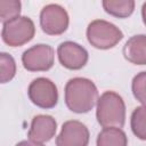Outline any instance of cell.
<instances>
[{
    "label": "cell",
    "instance_id": "1",
    "mask_svg": "<svg viewBox=\"0 0 146 146\" xmlns=\"http://www.w3.org/2000/svg\"><path fill=\"white\" fill-rule=\"evenodd\" d=\"M98 100V90L95 83L86 78L70 79L65 86V103L74 113H87Z\"/></svg>",
    "mask_w": 146,
    "mask_h": 146
},
{
    "label": "cell",
    "instance_id": "2",
    "mask_svg": "<svg viewBox=\"0 0 146 146\" xmlns=\"http://www.w3.org/2000/svg\"><path fill=\"white\" fill-rule=\"evenodd\" d=\"M96 117L103 128H122L125 122V104L114 91H105L97 100Z\"/></svg>",
    "mask_w": 146,
    "mask_h": 146
},
{
    "label": "cell",
    "instance_id": "3",
    "mask_svg": "<svg viewBox=\"0 0 146 146\" xmlns=\"http://www.w3.org/2000/svg\"><path fill=\"white\" fill-rule=\"evenodd\" d=\"M122 38V31L114 24L104 19H95L87 27V39L89 43L97 49L113 48Z\"/></svg>",
    "mask_w": 146,
    "mask_h": 146
},
{
    "label": "cell",
    "instance_id": "4",
    "mask_svg": "<svg viewBox=\"0 0 146 146\" xmlns=\"http://www.w3.org/2000/svg\"><path fill=\"white\" fill-rule=\"evenodd\" d=\"M35 33L33 21L26 16H18L3 24L2 40L10 47H19L31 41Z\"/></svg>",
    "mask_w": 146,
    "mask_h": 146
},
{
    "label": "cell",
    "instance_id": "5",
    "mask_svg": "<svg viewBox=\"0 0 146 146\" xmlns=\"http://www.w3.org/2000/svg\"><path fill=\"white\" fill-rule=\"evenodd\" d=\"M30 100L41 108H52L58 100V91L56 84L47 78L34 79L27 90Z\"/></svg>",
    "mask_w": 146,
    "mask_h": 146
},
{
    "label": "cell",
    "instance_id": "6",
    "mask_svg": "<svg viewBox=\"0 0 146 146\" xmlns=\"http://www.w3.org/2000/svg\"><path fill=\"white\" fill-rule=\"evenodd\" d=\"M40 25L44 33L59 35L68 27V14L59 5H47L40 13Z\"/></svg>",
    "mask_w": 146,
    "mask_h": 146
},
{
    "label": "cell",
    "instance_id": "7",
    "mask_svg": "<svg viewBox=\"0 0 146 146\" xmlns=\"http://www.w3.org/2000/svg\"><path fill=\"white\" fill-rule=\"evenodd\" d=\"M55 59V52L49 44H35L22 55L23 66L31 72L48 71L52 67Z\"/></svg>",
    "mask_w": 146,
    "mask_h": 146
},
{
    "label": "cell",
    "instance_id": "8",
    "mask_svg": "<svg viewBox=\"0 0 146 146\" xmlns=\"http://www.w3.org/2000/svg\"><path fill=\"white\" fill-rule=\"evenodd\" d=\"M89 130L80 121L70 120L63 123L60 133L56 138L57 146H88Z\"/></svg>",
    "mask_w": 146,
    "mask_h": 146
},
{
    "label": "cell",
    "instance_id": "9",
    "mask_svg": "<svg viewBox=\"0 0 146 146\" xmlns=\"http://www.w3.org/2000/svg\"><path fill=\"white\" fill-rule=\"evenodd\" d=\"M60 64L68 70H80L88 62V51L76 42L65 41L57 48Z\"/></svg>",
    "mask_w": 146,
    "mask_h": 146
},
{
    "label": "cell",
    "instance_id": "10",
    "mask_svg": "<svg viewBox=\"0 0 146 146\" xmlns=\"http://www.w3.org/2000/svg\"><path fill=\"white\" fill-rule=\"evenodd\" d=\"M56 129H57V123L52 116L46 114H39L33 117L27 137L30 140L34 143L43 144L50 140L55 136Z\"/></svg>",
    "mask_w": 146,
    "mask_h": 146
},
{
    "label": "cell",
    "instance_id": "11",
    "mask_svg": "<svg viewBox=\"0 0 146 146\" xmlns=\"http://www.w3.org/2000/svg\"><path fill=\"white\" fill-rule=\"evenodd\" d=\"M146 38L144 34L131 36L123 47V56L124 58L136 65H145L146 64Z\"/></svg>",
    "mask_w": 146,
    "mask_h": 146
},
{
    "label": "cell",
    "instance_id": "12",
    "mask_svg": "<svg viewBox=\"0 0 146 146\" xmlns=\"http://www.w3.org/2000/svg\"><path fill=\"white\" fill-rule=\"evenodd\" d=\"M97 146H127L128 138L121 128H103L97 136Z\"/></svg>",
    "mask_w": 146,
    "mask_h": 146
},
{
    "label": "cell",
    "instance_id": "13",
    "mask_svg": "<svg viewBox=\"0 0 146 146\" xmlns=\"http://www.w3.org/2000/svg\"><path fill=\"white\" fill-rule=\"evenodd\" d=\"M103 7L107 14L119 18H125L132 14L135 9V1L133 0H104Z\"/></svg>",
    "mask_w": 146,
    "mask_h": 146
},
{
    "label": "cell",
    "instance_id": "14",
    "mask_svg": "<svg viewBox=\"0 0 146 146\" xmlns=\"http://www.w3.org/2000/svg\"><path fill=\"white\" fill-rule=\"evenodd\" d=\"M16 74V63L8 52H0V83H7Z\"/></svg>",
    "mask_w": 146,
    "mask_h": 146
},
{
    "label": "cell",
    "instance_id": "15",
    "mask_svg": "<svg viewBox=\"0 0 146 146\" xmlns=\"http://www.w3.org/2000/svg\"><path fill=\"white\" fill-rule=\"evenodd\" d=\"M22 3L19 0H0V23H7L21 14Z\"/></svg>",
    "mask_w": 146,
    "mask_h": 146
},
{
    "label": "cell",
    "instance_id": "16",
    "mask_svg": "<svg viewBox=\"0 0 146 146\" xmlns=\"http://www.w3.org/2000/svg\"><path fill=\"white\" fill-rule=\"evenodd\" d=\"M131 129L132 132L141 140L146 139L145 132V106L141 105L132 112L131 115Z\"/></svg>",
    "mask_w": 146,
    "mask_h": 146
},
{
    "label": "cell",
    "instance_id": "17",
    "mask_svg": "<svg viewBox=\"0 0 146 146\" xmlns=\"http://www.w3.org/2000/svg\"><path fill=\"white\" fill-rule=\"evenodd\" d=\"M145 79H146V73L145 72H140L132 80V92H133V96L143 105L145 103Z\"/></svg>",
    "mask_w": 146,
    "mask_h": 146
},
{
    "label": "cell",
    "instance_id": "18",
    "mask_svg": "<svg viewBox=\"0 0 146 146\" xmlns=\"http://www.w3.org/2000/svg\"><path fill=\"white\" fill-rule=\"evenodd\" d=\"M16 146H44V145L39 144V143H34L32 140H23V141H19L18 144H16Z\"/></svg>",
    "mask_w": 146,
    "mask_h": 146
}]
</instances>
